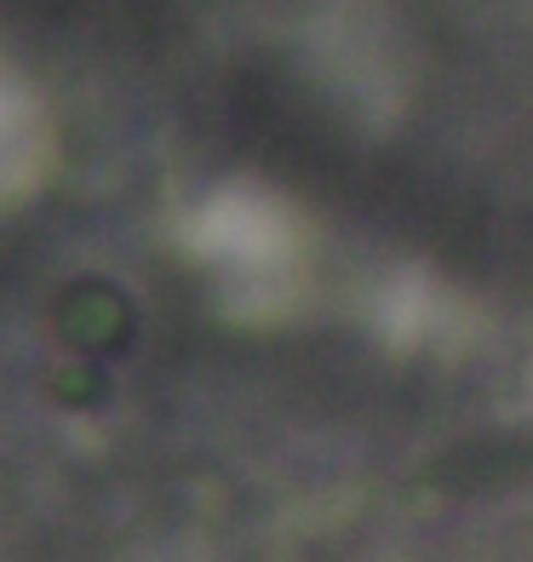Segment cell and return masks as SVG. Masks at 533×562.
Returning <instances> with one entry per match:
<instances>
[{
  "mask_svg": "<svg viewBox=\"0 0 533 562\" xmlns=\"http://www.w3.org/2000/svg\"><path fill=\"white\" fill-rule=\"evenodd\" d=\"M23 121H18V104H12V92H0V172H12V156L23 149Z\"/></svg>",
  "mask_w": 533,
  "mask_h": 562,
  "instance_id": "cell-1",
  "label": "cell"
}]
</instances>
